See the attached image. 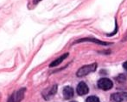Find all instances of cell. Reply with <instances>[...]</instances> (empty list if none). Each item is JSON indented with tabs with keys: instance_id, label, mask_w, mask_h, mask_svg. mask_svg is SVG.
<instances>
[{
	"instance_id": "cell-1",
	"label": "cell",
	"mask_w": 127,
	"mask_h": 102,
	"mask_svg": "<svg viewBox=\"0 0 127 102\" xmlns=\"http://www.w3.org/2000/svg\"><path fill=\"white\" fill-rule=\"evenodd\" d=\"M96 69H97V64H88V65H85L80 68V69H79L76 75L79 77H80V76H87V75L95 71Z\"/></svg>"
},
{
	"instance_id": "cell-2",
	"label": "cell",
	"mask_w": 127,
	"mask_h": 102,
	"mask_svg": "<svg viewBox=\"0 0 127 102\" xmlns=\"http://www.w3.org/2000/svg\"><path fill=\"white\" fill-rule=\"evenodd\" d=\"M112 86H113V83L108 78H101L98 82V87H99V88L102 89V90H110L112 87Z\"/></svg>"
},
{
	"instance_id": "cell-6",
	"label": "cell",
	"mask_w": 127,
	"mask_h": 102,
	"mask_svg": "<svg viewBox=\"0 0 127 102\" xmlns=\"http://www.w3.org/2000/svg\"><path fill=\"white\" fill-rule=\"evenodd\" d=\"M67 57H68V53H64V54L62 55L60 58H58L57 59H55V61L52 62L51 64H49V66H50V67H55V66H57L58 64H60L64 59H66Z\"/></svg>"
},
{
	"instance_id": "cell-9",
	"label": "cell",
	"mask_w": 127,
	"mask_h": 102,
	"mask_svg": "<svg viewBox=\"0 0 127 102\" xmlns=\"http://www.w3.org/2000/svg\"><path fill=\"white\" fill-rule=\"evenodd\" d=\"M86 102H100L99 99L96 96H89L87 99L86 100Z\"/></svg>"
},
{
	"instance_id": "cell-8",
	"label": "cell",
	"mask_w": 127,
	"mask_h": 102,
	"mask_svg": "<svg viewBox=\"0 0 127 102\" xmlns=\"http://www.w3.org/2000/svg\"><path fill=\"white\" fill-rule=\"evenodd\" d=\"M80 41H81V42H83V41H91V42H96V43H98V44H100V45H108L107 43L99 41L98 40H94V39H83V40H80Z\"/></svg>"
},
{
	"instance_id": "cell-4",
	"label": "cell",
	"mask_w": 127,
	"mask_h": 102,
	"mask_svg": "<svg viewBox=\"0 0 127 102\" xmlns=\"http://www.w3.org/2000/svg\"><path fill=\"white\" fill-rule=\"evenodd\" d=\"M76 90H77V94L79 95H85L87 94V93L89 92V89H88V87L87 85L83 82H80V83L78 84L76 87Z\"/></svg>"
},
{
	"instance_id": "cell-7",
	"label": "cell",
	"mask_w": 127,
	"mask_h": 102,
	"mask_svg": "<svg viewBox=\"0 0 127 102\" xmlns=\"http://www.w3.org/2000/svg\"><path fill=\"white\" fill-rule=\"evenodd\" d=\"M24 91H25V88H22L19 91H17V94L13 95V100H14L13 101L14 102H20V101L23 99V97H24Z\"/></svg>"
},
{
	"instance_id": "cell-10",
	"label": "cell",
	"mask_w": 127,
	"mask_h": 102,
	"mask_svg": "<svg viewBox=\"0 0 127 102\" xmlns=\"http://www.w3.org/2000/svg\"><path fill=\"white\" fill-rule=\"evenodd\" d=\"M123 67H124V69H126V70H127V61L123 64Z\"/></svg>"
},
{
	"instance_id": "cell-12",
	"label": "cell",
	"mask_w": 127,
	"mask_h": 102,
	"mask_svg": "<svg viewBox=\"0 0 127 102\" xmlns=\"http://www.w3.org/2000/svg\"><path fill=\"white\" fill-rule=\"evenodd\" d=\"M71 102H76V101H71Z\"/></svg>"
},
{
	"instance_id": "cell-11",
	"label": "cell",
	"mask_w": 127,
	"mask_h": 102,
	"mask_svg": "<svg viewBox=\"0 0 127 102\" xmlns=\"http://www.w3.org/2000/svg\"><path fill=\"white\" fill-rule=\"evenodd\" d=\"M38 1H41V0H35V3H37Z\"/></svg>"
},
{
	"instance_id": "cell-3",
	"label": "cell",
	"mask_w": 127,
	"mask_h": 102,
	"mask_svg": "<svg viewBox=\"0 0 127 102\" xmlns=\"http://www.w3.org/2000/svg\"><path fill=\"white\" fill-rule=\"evenodd\" d=\"M112 102H127V93H116L111 96Z\"/></svg>"
},
{
	"instance_id": "cell-5",
	"label": "cell",
	"mask_w": 127,
	"mask_h": 102,
	"mask_svg": "<svg viewBox=\"0 0 127 102\" xmlns=\"http://www.w3.org/2000/svg\"><path fill=\"white\" fill-rule=\"evenodd\" d=\"M74 89H73V87H69V86L65 87L63 91H62V94H63L65 99H71L74 96Z\"/></svg>"
}]
</instances>
